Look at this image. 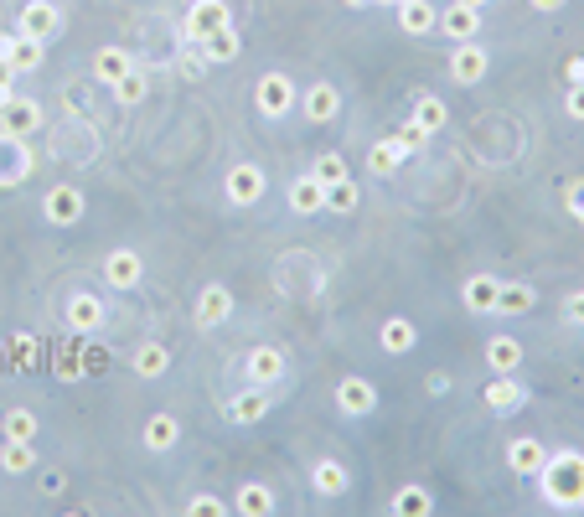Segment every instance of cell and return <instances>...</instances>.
Returning <instances> with one entry per match:
<instances>
[{
    "label": "cell",
    "instance_id": "6da1fadb",
    "mask_svg": "<svg viewBox=\"0 0 584 517\" xmlns=\"http://www.w3.org/2000/svg\"><path fill=\"white\" fill-rule=\"evenodd\" d=\"M533 481H538V492H543L548 507L574 512L579 497H584V455L579 450H548V461H543V471Z\"/></svg>",
    "mask_w": 584,
    "mask_h": 517
},
{
    "label": "cell",
    "instance_id": "7a4b0ae2",
    "mask_svg": "<svg viewBox=\"0 0 584 517\" xmlns=\"http://www.w3.org/2000/svg\"><path fill=\"white\" fill-rule=\"evenodd\" d=\"M254 104H259L264 119H285V114L300 104V88H295L290 73H264L259 88H254Z\"/></svg>",
    "mask_w": 584,
    "mask_h": 517
},
{
    "label": "cell",
    "instance_id": "3957f363",
    "mask_svg": "<svg viewBox=\"0 0 584 517\" xmlns=\"http://www.w3.org/2000/svg\"><path fill=\"white\" fill-rule=\"evenodd\" d=\"M83 212H88V197H83L78 187H68V181L42 197V218H47L52 228H73V223H83Z\"/></svg>",
    "mask_w": 584,
    "mask_h": 517
},
{
    "label": "cell",
    "instance_id": "277c9868",
    "mask_svg": "<svg viewBox=\"0 0 584 517\" xmlns=\"http://www.w3.org/2000/svg\"><path fill=\"white\" fill-rule=\"evenodd\" d=\"M16 32L21 37H37V42H52L63 32V11L52 6V0H26L21 16H16Z\"/></svg>",
    "mask_w": 584,
    "mask_h": 517
},
{
    "label": "cell",
    "instance_id": "5b68a950",
    "mask_svg": "<svg viewBox=\"0 0 584 517\" xmlns=\"http://www.w3.org/2000/svg\"><path fill=\"white\" fill-rule=\"evenodd\" d=\"M481 404L497 414V419H507V414H517V409H528V383H517L512 373H497V378L486 383Z\"/></svg>",
    "mask_w": 584,
    "mask_h": 517
},
{
    "label": "cell",
    "instance_id": "8992f818",
    "mask_svg": "<svg viewBox=\"0 0 584 517\" xmlns=\"http://www.w3.org/2000/svg\"><path fill=\"white\" fill-rule=\"evenodd\" d=\"M37 130H42V104H37V99L11 94L6 104H0V135L26 140V135H37Z\"/></svg>",
    "mask_w": 584,
    "mask_h": 517
},
{
    "label": "cell",
    "instance_id": "52a82bcc",
    "mask_svg": "<svg viewBox=\"0 0 584 517\" xmlns=\"http://www.w3.org/2000/svg\"><path fill=\"white\" fill-rule=\"evenodd\" d=\"M223 192H228V202H238V207H254V202L264 197V166H254V161H238V166H228V176H223Z\"/></svg>",
    "mask_w": 584,
    "mask_h": 517
},
{
    "label": "cell",
    "instance_id": "ba28073f",
    "mask_svg": "<svg viewBox=\"0 0 584 517\" xmlns=\"http://www.w3.org/2000/svg\"><path fill=\"white\" fill-rule=\"evenodd\" d=\"M223 26H233V11L223 6V0H192V11H187V42H202L212 32H223Z\"/></svg>",
    "mask_w": 584,
    "mask_h": 517
},
{
    "label": "cell",
    "instance_id": "9c48e42d",
    "mask_svg": "<svg viewBox=\"0 0 584 517\" xmlns=\"http://www.w3.org/2000/svg\"><path fill=\"white\" fill-rule=\"evenodd\" d=\"M336 409H342V414H352V419L373 414V409H378V388H373V378L347 373L342 383H336Z\"/></svg>",
    "mask_w": 584,
    "mask_h": 517
},
{
    "label": "cell",
    "instance_id": "30bf717a",
    "mask_svg": "<svg viewBox=\"0 0 584 517\" xmlns=\"http://www.w3.org/2000/svg\"><path fill=\"white\" fill-rule=\"evenodd\" d=\"M486 68H491V52H486L481 42H455V52H450V78H455V83L476 88V83L486 78Z\"/></svg>",
    "mask_w": 584,
    "mask_h": 517
},
{
    "label": "cell",
    "instance_id": "8fae6325",
    "mask_svg": "<svg viewBox=\"0 0 584 517\" xmlns=\"http://www.w3.org/2000/svg\"><path fill=\"white\" fill-rule=\"evenodd\" d=\"M243 373H249V383L254 388H274L285 373H290V362H285V352L280 347H254L249 357H243Z\"/></svg>",
    "mask_w": 584,
    "mask_h": 517
},
{
    "label": "cell",
    "instance_id": "7c38bea8",
    "mask_svg": "<svg viewBox=\"0 0 584 517\" xmlns=\"http://www.w3.org/2000/svg\"><path fill=\"white\" fill-rule=\"evenodd\" d=\"M32 150H26V140L16 135H0V187H21L26 176H32Z\"/></svg>",
    "mask_w": 584,
    "mask_h": 517
},
{
    "label": "cell",
    "instance_id": "4fadbf2b",
    "mask_svg": "<svg viewBox=\"0 0 584 517\" xmlns=\"http://www.w3.org/2000/svg\"><path fill=\"white\" fill-rule=\"evenodd\" d=\"M104 280H109L114 290H135V285L145 280V259H140L135 249H114V254H104Z\"/></svg>",
    "mask_w": 584,
    "mask_h": 517
},
{
    "label": "cell",
    "instance_id": "5bb4252c",
    "mask_svg": "<svg viewBox=\"0 0 584 517\" xmlns=\"http://www.w3.org/2000/svg\"><path fill=\"white\" fill-rule=\"evenodd\" d=\"M497 290H502L497 275H471L466 285H460V306H466L471 316H497Z\"/></svg>",
    "mask_w": 584,
    "mask_h": 517
},
{
    "label": "cell",
    "instance_id": "9a60e30c",
    "mask_svg": "<svg viewBox=\"0 0 584 517\" xmlns=\"http://www.w3.org/2000/svg\"><path fill=\"white\" fill-rule=\"evenodd\" d=\"M435 26H440L450 42H476V32H481V11H476V6H460V0H450Z\"/></svg>",
    "mask_w": 584,
    "mask_h": 517
},
{
    "label": "cell",
    "instance_id": "2e32d148",
    "mask_svg": "<svg viewBox=\"0 0 584 517\" xmlns=\"http://www.w3.org/2000/svg\"><path fill=\"white\" fill-rule=\"evenodd\" d=\"M543 461H548V445H543L538 435H517V440L507 445V466H512V476H538Z\"/></svg>",
    "mask_w": 584,
    "mask_h": 517
},
{
    "label": "cell",
    "instance_id": "e0dca14e",
    "mask_svg": "<svg viewBox=\"0 0 584 517\" xmlns=\"http://www.w3.org/2000/svg\"><path fill=\"white\" fill-rule=\"evenodd\" d=\"M300 109H305V119H311V125H331L336 109H342V94H336V88L321 78V83H311V88L300 94Z\"/></svg>",
    "mask_w": 584,
    "mask_h": 517
},
{
    "label": "cell",
    "instance_id": "ac0fdd59",
    "mask_svg": "<svg viewBox=\"0 0 584 517\" xmlns=\"http://www.w3.org/2000/svg\"><path fill=\"white\" fill-rule=\"evenodd\" d=\"M269 409H274V404H269V393L249 383V388L238 393V399H228V404H223V419H228V424H259Z\"/></svg>",
    "mask_w": 584,
    "mask_h": 517
},
{
    "label": "cell",
    "instance_id": "d6986e66",
    "mask_svg": "<svg viewBox=\"0 0 584 517\" xmlns=\"http://www.w3.org/2000/svg\"><path fill=\"white\" fill-rule=\"evenodd\" d=\"M378 347H383L388 357L414 352V347H419V326H414L409 316H388V321L378 326Z\"/></svg>",
    "mask_w": 584,
    "mask_h": 517
},
{
    "label": "cell",
    "instance_id": "ffe728a7",
    "mask_svg": "<svg viewBox=\"0 0 584 517\" xmlns=\"http://www.w3.org/2000/svg\"><path fill=\"white\" fill-rule=\"evenodd\" d=\"M233 316V290L212 280L202 295H197V326H223Z\"/></svg>",
    "mask_w": 584,
    "mask_h": 517
},
{
    "label": "cell",
    "instance_id": "44dd1931",
    "mask_svg": "<svg viewBox=\"0 0 584 517\" xmlns=\"http://www.w3.org/2000/svg\"><path fill=\"white\" fill-rule=\"evenodd\" d=\"M68 326L73 331H83V337H88V331H99L104 326V300L99 295H88V290H78V295H68Z\"/></svg>",
    "mask_w": 584,
    "mask_h": 517
},
{
    "label": "cell",
    "instance_id": "7402d4cb",
    "mask_svg": "<svg viewBox=\"0 0 584 517\" xmlns=\"http://www.w3.org/2000/svg\"><path fill=\"white\" fill-rule=\"evenodd\" d=\"M290 212H300V218H316V212H326V187L305 171L290 181Z\"/></svg>",
    "mask_w": 584,
    "mask_h": 517
},
{
    "label": "cell",
    "instance_id": "603a6c76",
    "mask_svg": "<svg viewBox=\"0 0 584 517\" xmlns=\"http://www.w3.org/2000/svg\"><path fill=\"white\" fill-rule=\"evenodd\" d=\"M130 368H135V378H145V383L166 378V368H171L166 342H140V347H135V357H130Z\"/></svg>",
    "mask_w": 584,
    "mask_h": 517
},
{
    "label": "cell",
    "instance_id": "cb8c5ba5",
    "mask_svg": "<svg viewBox=\"0 0 584 517\" xmlns=\"http://www.w3.org/2000/svg\"><path fill=\"white\" fill-rule=\"evenodd\" d=\"M538 306V290L528 280H502L497 290V316H528Z\"/></svg>",
    "mask_w": 584,
    "mask_h": 517
},
{
    "label": "cell",
    "instance_id": "d4e9b609",
    "mask_svg": "<svg viewBox=\"0 0 584 517\" xmlns=\"http://www.w3.org/2000/svg\"><path fill=\"white\" fill-rule=\"evenodd\" d=\"M0 471L6 476L37 471V440H0Z\"/></svg>",
    "mask_w": 584,
    "mask_h": 517
},
{
    "label": "cell",
    "instance_id": "484cf974",
    "mask_svg": "<svg viewBox=\"0 0 584 517\" xmlns=\"http://www.w3.org/2000/svg\"><path fill=\"white\" fill-rule=\"evenodd\" d=\"M130 68H135V57H130L125 47H99V52H94V78H99L104 88H114Z\"/></svg>",
    "mask_w": 584,
    "mask_h": 517
},
{
    "label": "cell",
    "instance_id": "4316f807",
    "mask_svg": "<svg viewBox=\"0 0 584 517\" xmlns=\"http://www.w3.org/2000/svg\"><path fill=\"white\" fill-rule=\"evenodd\" d=\"M435 21H440V11L429 6V0H404V6H398V32H409V37L435 32Z\"/></svg>",
    "mask_w": 584,
    "mask_h": 517
},
{
    "label": "cell",
    "instance_id": "83f0119b",
    "mask_svg": "<svg viewBox=\"0 0 584 517\" xmlns=\"http://www.w3.org/2000/svg\"><path fill=\"white\" fill-rule=\"evenodd\" d=\"M140 440H145V450L166 455V450L181 440V424H176L171 414H150V419H145V430H140Z\"/></svg>",
    "mask_w": 584,
    "mask_h": 517
},
{
    "label": "cell",
    "instance_id": "f1b7e54d",
    "mask_svg": "<svg viewBox=\"0 0 584 517\" xmlns=\"http://www.w3.org/2000/svg\"><path fill=\"white\" fill-rule=\"evenodd\" d=\"M233 512H243V517H269L274 512V492H269L264 481H243L238 497H233Z\"/></svg>",
    "mask_w": 584,
    "mask_h": 517
},
{
    "label": "cell",
    "instance_id": "f546056e",
    "mask_svg": "<svg viewBox=\"0 0 584 517\" xmlns=\"http://www.w3.org/2000/svg\"><path fill=\"white\" fill-rule=\"evenodd\" d=\"M311 486H316L321 497H342L347 486H352V476H347L342 461H316V466H311Z\"/></svg>",
    "mask_w": 584,
    "mask_h": 517
},
{
    "label": "cell",
    "instance_id": "4dcf8cb0",
    "mask_svg": "<svg viewBox=\"0 0 584 517\" xmlns=\"http://www.w3.org/2000/svg\"><path fill=\"white\" fill-rule=\"evenodd\" d=\"M404 161H409V150L398 145L393 135H388V140H378L373 150H367V171H373V176H393V171L404 166Z\"/></svg>",
    "mask_w": 584,
    "mask_h": 517
},
{
    "label": "cell",
    "instance_id": "1f68e13d",
    "mask_svg": "<svg viewBox=\"0 0 584 517\" xmlns=\"http://www.w3.org/2000/svg\"><path fill=\"white\" fill-rule=\"evenodd\" d=\"M42 435V419L32 409H6V419H0V440H37Z\"/></svg>",
    "mask_w": 584,
    "mask_h": 517
},
{
    "label": "cell",
    "instance_id": "d6a6232c",
    "mask_svg": "<svg viewBox=\"0 0 584 517\" xmlns=\"http://www.w3.org/2000/svg\"><path fill=\"white\" fill-rule=\"evenodd\" d=\"M197 47H202V57H207V63H233V57H238V47H243V37L233 32V26H223V32L202 37Z\"/></svg>",
    "mask_w": 584,
    "mask_h": 517
},
{
    "label": "cell",
    "instance_id": "836d02e7",
    "mask_svg": "<svg viewBox=\"0 0 584 517\" xmlns=\"http://www.w3.org/2000/svg\"><path fill=\"white\" fill-rule=\"evenodd\" d=\"M486 362H491V373H517L522 342H517V337H491V342H486Z\"/></svg>",
    "mask_w": 584,
    "mask_h": 517
},
{
    "label": "cell",
    "instance_id": "e575fe53",
    "mask_svg": "<svg viewBox=\"0 0 584 517\" xmlns=\"http://www.w3.org/2000/svg\"><path fill=\"white\" fill-rule=\"evenodd\" d=\"M393 512L398 517H429V512H435V497H429L424 486H404V492L393 497Z\"/></svg>",
    "mask_w": 584,
    "mask_h": 517
},
{
    "label": "cell",
    "instance_id": "d590c367",
    "mask_svg": "<svg viewBox=\"0 0 584 517\" xmlns=\"http://www.w3.org/2000/svg\"><path fill=\"white\" fill-rule=\"evenodd\" d=\"M42 57H47V42H37V37H21V32H16V52H11V68H16V73H32V68H42Z\"/></svg>",
    "mask_w": 584,
    "mask_h": 517
},
{
    "label": "cell",
    "instance_id": "8d00e7d4",
    "mask_svg": "<svg viewBox=\"0 0 584 517\" xmlns=\"http://www.w3.org/2000/svg\"><path fill=\"white\" fill-rule=\"evenodd\" d=\"M414 119L435 135V130H445V119H450V109H445V99H435V94H419L414 99Z\"/></svg>",
    "mask_w": 584,
    "mask_h": 517
},
{
    "label": "cell",
    "instance_id": "74e56055",
    "mask_svg": "<svg viewBox=\"0 0 584 517\" xmlns=\"http://www.w3.org/2000/svg\"><path fill=\"white\" fill-rule=\"evenodd\" d=\"M145 94H150V78H145L140 68H130L125 78L114 83V104H125V109H135V104H140Z\"/></svg>",
    "mask_w": 584,
    "mask_h": 517
},
{
    "label": "cell",
    "instance_id": "f35d334b",
    "mask_svg": "<svg viewBox=\"0 0 584 517\" xmlns=\"http://www.w3.org/2000/svg\"><path fill=\"white\" fill-rule=\"evenodd\" d=\"M326 207H331V212H357V207H362V187H357L352 176H342L336 187H326Z\"/></svg>",
    "mask_w": 584,
    "mask_h": 517
},
{
    "label": "cell",
    "instance_id": "ab89813d",
    "mask_svg": "<svg viewBox=\"0 0 584 517\" xmlns=\"http://www.w3.org/2000/svg\"><path fill=\"white\" fill-rule=\"evenodd\" d=\"M393 140H398V145H404V150H409V156H414V150H424V140H429V130H424V125H419V119L409 114V119H404V125H398V130H393Z\"/></svg>",
    "mask_w": 584,
    "mask_h": 517
},
{
    "label": "cell",
    "instance_id": "60d3db41",
    "mask_svg": "<svg viewBox=\"0 0 584 517\" xmlns=\"http://www.w3.org/2000/svg\"><path fill=\"white\" fill-rule=\"evenodd\" d=\"M311 176L321 181V187H336V181L347 176V161L342 156H316V166H311Z\"/></svg>",
    "mask_w": 584,
    "mask_h": 517
},
{
    "label": "cell",
    "instance_id": "b9f144b4",
    "mask_svg": "<svg viewBox=\"0 0 584 517\" xmlns=\"http://www.w3.org/2000/svg\"><path fill=\"white\" fill-rule=\"evenodd\" d=\"M202 68H207L202 47H197V42H187V52H181V73H187V78H202Z\"/></svg>",
    "mask_w": 584,
    "mask_h": 517
},
{
    "label": "cell",
    "instance_id": "7bdbcfd3",
    "mask_svg": "<svg viewBox=\"0 0 584 517\" xmlns=\"http://www.w3.org/2000/svg\"><path fill=\"white\" fill-rule=\"evenodd\" d=\"M187 512H192V517H223L228 507H223L218 497H212V492H207V497H192V502H187Z\"/></svg>",
    "mask_w": 584,
    "mask_h": 517
},
{
    "label": "cell",
    "instance_id": "ee69618b",
    "mask_svg": "<svg viewBox=\"0 0 584 517\" xmlns=\"http://www.w3.org/2000/svg\"><path fill=\"white\" fill-rule=\"evenodd\" d=\"M564 202H569V212H574V218H579V228H584V176L564 187Z\"/></svg>",
    "mask_w": 584,
    "mask_h": 517
},
{
    "label": "cell",
    "instance_id": "f6af8a7d",
    "mask_svg": "<svg viewBox=\"0 0 584 517\" xmlns=\"http://www.w3.org/2000/svg\"><path fill=\"white\" fill-rule=\"evenodd\" d=\"M564 321H574V326H584V290H574V295L564 300Z\"/></svg>",
    "mask_w": 584,
    "mask_h": 517
},
{
    "label": "cell",
    "instance_id": "bcb514c9",
    "mask_svg": "<svg viewBox=\"0 0 584 517\" xmlns=\"http://www.w3.org/2000/svg\"><path fill=\"white\" fill-rule=\"evenodd\" d=\"M88 368H83V362L78 357H63V362H57V378H63V383H78Z\"/></svg>",
    "mask_w": 584,
    "mask_h": 517
},
{
    "label": "cell",
    "instance_id": "7dc6e473",
    "mask_svg": "<svg viewBox=\"0 0 584 517\" xmlns=\"http://www.w3.org/2000/svg\"><path fill=\"white\" fill-rule=\"evenodd\" d=\"M564 83H569V88L584 83V57H569V63H564Z\"/></svg>",
    "mask_w": 584,
    "mask_h": 517
},
{
    "label": "cell",
    "instance_id": "c3c4849f",
    "mask_svg": "<svg viewBox=\"0 0 584 517\" xmlns=\"http://www.w3.org/2000/svg\"><path fill=\"white\" fill-rule=\"evenodd\" d=\"M16 94V68H6V63H0V104H6Z\"/></svg>",
    "mask_w": 584,
    "mask_h": 517
},
{
    "label": "cell",
    "instance_id": "681fc988",
    "mask_svg": "<svg viewBox=\"0 0 584 517\" xmlns=\"http://www.w3.org/2000/svg\"><path fill=\"white\" fill-rule=\"evenodd\" d=\"M63 486H68L63 471H47V476H42V492H47V497H63Z\"/></svg>",
    "mask_w": 584,
    "mask_h": 517
},
{
    "label": "cell",
    "instance_id": "f907efd6",
    "mask_svg": "<svg viewBox=\"0 0 584 517\" xmlns=\"http://www.w3.org/2000/svg\"><path fill=\"white\" fill-rule=\"evenodd\" d=\"M564 109H569L574 119H584V83H579V88H569V99H564Z\"/></svg>",
    "mask_w": 584,
    "mask_h": 517
},
{
    "label": "cell",
    "instance_id": "816d5d0a",
    "mask_svg": "<svg viewBox=\"0 0 584 517\" xmlns=\"http://www.w3.org/2000/svg\"><path fill=\"white\" fill-rule=\"evenodd\" d=\"M11 52H16V32H0V63L11 68Z\"/></svg>",
    "mask_w": 584,
    "mask_h": 517
},
{
    "label": "cell",
    "instance_id": "f5cc1de1",
    "mask_svg": "<svg viewBox=\"0 0 584 517\" xmlns=\"http://www.w3.org/2000/svg\"><path fill=\"white\" fill-rule=\"evenodd\" d=\"M528 6H533V11H564L569 0H528Z\"/></svg>",
    "mask_w": 584,
    "mask_h": 517
},
{
    "label": "cell",
    "instance_id": "db71d44e",
    "mask_svg": "<svg viewBox=\"0 0 584 517\" xmlns=\"http://www.w3.org/2000/svg\"><path fill=\"white\" fill-rule=\"evenodd\" d=\"M347 6H352V11H362V6H373V0H347Z\"/></svg>",
    "mask_w": 584,
    "mask_h": 517
},
{
    "label": "cell",
    "instance_id": "11a10c76",
    "mask_svg": "<svg viewBox=\"0 0 584 517\" xmlns=\"http://www.w3.org/2000/svg\"><path fill=\"white\" fill-rule=\"evenodd\" d=\"M460 6H476V11H481V6H486V0H460Z\"/></svg>",
    "mask_w": 584,
    "mask_h": 517
},
{
    "label": "cell",
    "instance_id": "9f6ffc18",
    "mask_svg": "<svg viewBox=\"0 0 584 517\" xmlns=\"http://www.w3.org/2000/svg\"><path fill=\"white\" fill-rule=\"evenodd\" d=\"M383 6H404V0H383Z\"/></svg>",
    "mask_w": 584,
    "mask_h": 517
},
{
    "label": "cell",
    "instance_id": "6f0895ef",
    "mask_svg": "<svg viewBox=\"0 0 584 517\" xmlns=\"http://www.w3.org/2000/svg\"><path fill=\"white\" fill-rule=\"evenodd\" d=\"M579 512H584V497H579Z\"/></svg>",
    "mask_w": 584,
    "mask_h": 517
}]
</instances>
